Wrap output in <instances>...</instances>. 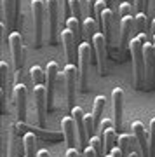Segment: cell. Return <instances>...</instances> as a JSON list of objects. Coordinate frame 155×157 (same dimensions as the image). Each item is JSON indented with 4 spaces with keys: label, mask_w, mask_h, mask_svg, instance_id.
Segmentation results:
<instances>
[{
    "label": "cell",
    "mask_w": 155,
    "mask_h": 157,
    "mask_svg": "<svg viewBox=\"0 0 155 157\" xmlns=\"http://www.w3.org/2000/svg\"><path fill=\"white\" fill-rule=\"evenodd\" d=\"M89 147L94 148L98 157H105L103 155V152H105V143H103V140H101L100 136H93V138L89 140Z\"/></svg>",
    "instance_id": "4316f807"
},
{
    "label": "cell",
    "mask_w": 155,
    "mask_h": 157,
    "mask_svg": "<svg viewBox=\"0 0 155 157\" xmlns=\"http://www.w3.org/2000/svg\"><path fill=\"white\" fill-rule=\"evenodd\" d=\"M66 30H70L75 37H77V40H80V37H82V25H80V21H78L77 17L70 16L66 19Z\"/></svg>",
    "instance_id": "d4e9b609"
},
{
    "label": "cell",
    "mask_w": 155,
    "mask_h": 157,
    "mask_svg": "<svg viewBox=\"0 0 155 157\" xmlns=\"http://www.w3.org/2000/svg\"><path fill=\"white\" fill-rule=\"evenodd\" d=\"M94 129H96V124H94V117L93 115H85V131H87V136H89V140L93 138V133H94Z\"/></svg>",
    "instance_id": "d6a6232c"
},
{
    "label": "cell",
    "mask_w": 155,
    "mask_h": 157,
    "mask_svg": "<svg viewBox=\"0 0 155 157\" xmlns=\"http://www.w3.org/2000/svg\"><path fill=\"white\" fill-rule=\"evenodd\" d=\"M131 129H133L134 138H136V141H138L139 148H141V152H143V157H150V141H148V136H146V133H145L143 122L134 121V122L131 124Z\"/></svg>",
    "instance_id": "9a60e30c"
},
{
    "label": "cell",
    "mask_w": 155,
    "mask_h": 157,
    "mask_svg": "<svg viewBox=\"0 0 155 157\" xmlns=\"http://www.w3.org/2000/svg\"><path fill=\"white\" fill-rule=\"evenodd\" d=\"M26 86L23 82H16L14 86V103H16V110H17V121L19 122H25L26 119Z\"/></svg>",
    "instance_id": "30bf717a"
},
{
    "label": "cell",
    "mask_w": 155,
    "mask_h": 157,
    "mask_svg": "<svg viewBox=\"0 0 155 157\" xmlns=\"http://www.w3.org/2000/svg\"><path fill=\"white\" fill-rule=\"evenodd\" d=\"M61 39V44L65 45V52H66V58H68V63L70 65H73V61H75V54L78 56V47L75 45V42H77V37L70 32V30H63L59 35Z\"/></svg>",
    "instance_id": "5bb4252c"
},
{
    "label": "cell",
    "mask_w": 155,
    "mask_h": 157,
    "mask_svg": "<svg viewBox=\"0 0 155 157\" xmlns=\"http://www.w3.org/2000/svg\"><path fill=\"white\" fill-rule=\"evenodd\" d=\"M105 2H106V4H112V0H105Z\"/></svg>",
    "instance_id": "ee69618b"
},
{
    "label": "cell",
    "mask_w": 155,
    "mask_h": 157,
    "mask_svg": "<svg viewBox=\"0 0 155 157\" xmlns=\"http://www.w3.org/2000/svg\"><path fill=\"white\" fill-rule=\"evenodd\" d=\"M16 6H17V12L21 14V0H16Z\"/></svg>",
    "instance_id": "60d3db41"
},
{
    "label": "cell",
    "mask_w": 155,
    "mask_h": 157,
    "mask_svg": "<svg viewBox=\"0 0 155 157\" xmlns=\"http://www.w3.org/2000/svg\"><path fill=\"white\" fill-rule=\"evenodd\" d=\"M9 45H11V54H12V63H14V68H16V73H17V82H19V78H21V72H23V35L21 32H12L9 35Z\"/></svg>",
    "instance_id": "277c9868"
},
{
    "label": "cell",
    "mask_w": 155,
    "mask_h": 157,
    "mask_svg": "<svg viewBox=\"0 0 155 157\" xmlns=\"http://www.w3.org/2000/svg\"><path fill=\"white\" fill-rule=\"evenodd\" d=\"M33 101L37 107L39 126L45 128V108H47V87L45 86H35L33 87Z\"/></svg>",
    "instance_id": "9c48e42d"
},
{
    "label": "cell",
    "mask_w": 155,
    "mask_h": 157,
    "mask_svg": "<svg viewBox=\"0 0 155 157\" xmlns=\"http://www.w3.org/2000/svg\"><path fill=\"white\" fill-rule=\"evenodd\" d=\"M138 39L141 40V44H146L148 39H146V33H138Z\"/></svg>",
    "instance_id": "74e56055"
},
{
    "label": "cell",
    "mask_w": 155,
    "mask_h": 157,
    "mask_svg": "<svg viewBox=\"0 0 155 157\" xmlns=\"http://www.w3.org/2000/svg\"><path fill=\"white\" fill-rule=\"evenodd\" d=\"M110 128H115V122H113V121H110V119H103V121H101V124H100V128H98V131H100V138L105 135Z\"/></svg>",
    "instance_id": "1f68e13d"
},
{
    "label": "cell",
    "mask_w": 155,
    "mask_h": 157,
    "mask_svg": "<svg viewBox=\"0 0 155 157\" xmlns=\"http://www.w3.org/2000/svg\"><path fill=\"white\" fill-rule=\"evenodd\" d=\"M134 21H136V30H138V33H146L145 30H146V14L145 12H138L136 16H134Z\"/></svg>",
    "instance_id": "83f0119b"
},
{
    "label": "cell",
    "mask_w": 155,
    "mask_h": 157,
    "mask_svg": "<svg viewBox=\"0 0 155 157\" xmlns=\"http://www.w3.org/2000/svg\"><path fill=\"white\" fill-rule=\"evenodd\" d=\"M93 47L96 51V59H98V68H100V73L105 75L106 73V45H108V40H106L105 33H98L93 37Z\"/></svg>",
    "instance_id": "ba28073f"
},
{
    "label": "cell",
    "mask_w": 155,
    "mask_h": 157,
    "mask_svg": "<svg viewBox=\"0 0 155 157\" xmlns=\"http://www.w3.org/2000/svg\"><path fill=\"white\" fill-rule=\"evenodd\" d=\"M47 9H45V0H32V16H33V44L35 47L42 45V37H44V16Z\"/></svg>",
    "instance_id": "7a4b0ae2"
},
{
    "label": "cell",
    "mask_w": 155,
    "mask_h": 157,
    "mask_svg": "<svg viewBox=\"0 0 155 157\" xmlns=\"http://www.w3.org/2000/svg\"><path fill=\"white\" fill-rule=\"evenodd\" d=\"M37 157H49V152L47 150H40L39 154H37Z\"/></svg>",
    "instance_id": "ab89813d"
},
{
    "label": "cell",
    "mask_w": 155,
    "mask_h": 157,
    "mask_svg": "<svg viewBox=\"0 0 155 157\" xmlns=\"http://www.w3.org/2000/svg\"><path fill=\"white\" fill-rule=\"evenodd\" d=\"M134 136H129V135H120L119 136V141H117V147L120 148L122 152V157H127L129 155V150H131V145L134 143Z\"/></svg>",
    "instance_id": "cb8c5ba5"
},
{
    "label": "cell",
    "mask_w": 155,
    "mask_h": 157,
    "mask_svg": "<svg viewBox=\"0 0 155 157\" xmlns=\"http://www.w3.org/2000/svg\"><path fill=\"white\" fill-rule=\"evenodd\" d=\"M66 157H80V154H78L77 148H68V150H66Z\"/></svg>",
    "instance_id": "8d00e7d4"
},
{
    "label": "cell",
    "mask_w": 155,
    "mask_h": 157,
    "mask_svg": "<svg viewBox=\"0 0 155 157\" xmlns=\"http://www.w3.org/2000/svg\"><path fill=\"white\" fill-rule=\"evenodd\" d=\"M58 73H59V68H58V63L56 61H49L47 67H45V80H47V110H52L54 108V86L56 80H58Z\"/></svg>",
    "instance_id": "8992f818"
},
{
    "label": "cell",
    "mask_w": 155,
    "mask_h": 157,
    "mask_svg": "<svg viewBox=\"0 0 155 157\" xmlns=\"http://www.w3.org/2000/svg\"><path fill=\"white\" fill-rule=\"evenodd\" d=\"M119 14H120V17L133 16V9H131V4H127V2H122L120 6H119Z\"/></svg>",
    "instance_id": "836d02e7"
},
{
    "label": "cell",
    "mask_w": 155,
    "mask_h": 157,
    "mask_svg": "<svg viewBox=\"0 0 155 157\" xmlns=\"http://www.w3.org/2000/svg\"><path fill=\"white\" fill-rule=\"evenodd\" d=\"M73 119H75V126H77V133H78V143L80 147L87 148V131H85V113L80 107L72 108V113H70Z\"/></svg>",
    "instance_id": "4fadbf2b"
},
{
    "label": "cell",
    "mask_w": 155,
    "mask_h": 157,
    "mask_svg": "<svg viewBox=\"0 0 155 157\" xmlns=\"http://www.w3.org/2000/svg\"><path fill=\"white\" fill-rule=\"evenodd\" d=\"M112 25H113V12L110 11V9H105V12H103V16H101V30H103V33H105L106 40L110 42L112 39Z\"/></svg>",
    "instance_id": "d6986e66"
},
{
    "label": "cell",
    "mask_w": 155,
    "mask_h": 157,
    "mask_svg": "<svg viewBox=\"0 0 155 157\" xmlns=\"http://www.w3.org/2000/svg\"><path fill=\"white\" fill-rule=\"evenodd\" d=\"M134 28H136V21H134V16H127V17H122L120 21V47L122 49H126L129 45V42L134 39V37H131V33L134 32Z\"/></svg>",
    "instance_id": "2e32d148"
},
{
    "label": "cell",
    "mask_w": 155,
    "mask_h": 157,
    "mask_svg": "<svg viewBox=\"0 0 155 157\" xmlns=\"http://www.w3.org/2000/svg\"><path fill=\"white\" fill-rule=\"evenodd\" d=\"M98 26H100V23L96 21V17H85L82 23V33L84 37L87 40H93V37H94L96 33H98Z\"/></svg>",
    "instance_id": "ac0fdd59"
},
{
    "label": "cell",
    "mask_w": 155,
    "mask_h": 157,
    "mask_svg": "<svg viewBox=\"0 0 155 157\" xmlns=\"http://www.w3.org/2000/svg\"><path fill=\"white\" fill-rule=\"evenodd\" d=\"M84 157H98V154H96L94 148L87 147V148H84Z\"/></svg>",
    "instance_id": "d590c367"
},
{
    "label": "cell",
    "mask_w": 155,
    "mask_h": 157,
    "mask_svg": "<svg viewBox=\"0 0 155 157\" xmlns=\"http://www.w3.org/2000/svg\"><path fill=\"white\" fill-rule=\"evenodd\" d=\"M150 157H155V117L150 121Z\"/></svg>",
    "instance_id": "4dcf8cb0"
},
{
    "label": "cell",
    "mask_w": 155,
    "mask_h": 157,
    "mask_svg": "<svg viewBox=\"0 0 155 157\" xmlns=\"http://www.w3.org/2000/svg\"><path fill=\"white\" fill-rule=\"evenodd\" d=\"M63 6H65V14L70 12V0H63Z\"/></svg>",
    "instance_id": "f35d334b"
},
{
    "label": "cell",
    "mask_w": 155,
    "mask_h": 157,
    "mask_svg": "<svg viewBox=\"0 0 155 157\" xmlns=\"http://www.w3.org/2000/svg\"><path fill=\"white\" fill-rule=\"evenodd\" d=\"M2 2V16H4V23L7 25V28H14V21H16L17 14V6L16 0H0Z\"/></svg>",
    "instance_id": "e0dca14e"
},
{
    "label": "cell",
    "mask_w": 155,
    "mask_h": 157,
    "mask_svg": "<svg viewBox=\"0 0 155 157\" xmlns=\"http://www.w3.org/2000/svg\"><path fill=\"white\" fill-rule=\"evenodd\" d=\"M101 140H103V143H105V150L110 154L113 148H115V141H119V138H117V131L115 128H110L108 131H106L105 135L101 136Z\"/></svg>",
    "instance_id": "603a6c76"
},
{
    "label": "cell",
    "mask_w": 155,
    "mask_h": 157,
    "mask_svg": "<svg viewBox=\"0 0 155 157\" xmlns=\"http://www.w3.org/2000/svg\"><path fill=\"white\" fill-rule=\"evenodd\" d=\"M112 103H113V122L115 129H122V119H124V91L120 87H115L112 91Z\"/></svg>",
    "instance_id": "8fae6325"
},
{
    "label": "cell",
    "mask_w": 155,
    "mask_h": 157,
    "mask_svg": "<svg viewBox=\"0 0 155 157\" xmlns=\"http://www.w3.org/2000/svg\"><path fill=\"white\" fill-rule=\"evenodd\" d=\"M89 65H91V45L89 42L78 44V82L80 89L87 91V80H89Z\"/></svg>",
    "instance_id": "3957f363"
},
{
    "label": "cell",
    "mask_w": 155,
    "mask_h": 157,
    "mask_svg": "<svg viewBox=\"0 0 155 157\" xmlns=\"http://www.w3.org/2000/svg\"><path fill=\"white\" fill-rule=\"evenodd\" d=\"M105 157H113V155H112V154H106V155Z\"/></svg>",
    "instance_id": "7bdbcfd3"
},
{
    "label": "cell",
    "mask_w": 155,
    "mask_h": 157,
    "mask_svg": "<svg viewBox=\"0 0 155 157\" xmlns=\"http://www.w3.org/2000/svg\"><path fill=\"white\" fill-rule=\"evenodd\" d=\"M152 33L155 35V19H153V21H152Z\"/></svg>",
    "instance_id": "b9f144b4"
},
{
    "label": "cell",
    "mask_w": 155,
    "mask_h": 157,
    "mask_svg": "<svg viewBox=\"0 0 155 157\" xmlns=\"http://www.w3.org/2000/svg\"><path fill=\"white\" fill-rule=\"evenodd\" d=\"M103 110H105V96H96L94 107H93V117H94L96 128H100L101 121H103Z\"/></svg>",
    "instance_id": "7402d4cb"
},
{
    "label": "cell",
    "mask_w": 155,
    "mask_h": 157,
    "mask_svg": "<svg viewBox=\"0 0 155 157\" xmlns=\"http://www.w3.org/2000/svg\"><path fill=\"white\" fill-rule=\"evenodd\" d=\"M70 14L80 19L82 16V0H70Z\"/></svg>",
    "instance_id": "f1b7e54d"
},
{
    "label": "cell",
    "mask_w": 155,
    "mask_h": 157,
    "mask_svg": "<svg viewBox=\"0 0 155 157\" xmlns=\"http://www.w3.org/2000/svg\"><path fill=\"white\" fill-rule=\"evenodd\" d=\"M65 84H66V96H68V107L75 108V94H77V82H78V70L75 65L68 63L63 70Z\"/></svg>",
    "instance_id": "5b68a950"
},
{
    "label": "cell",
    "mask_w": 155,
    "mask_h": 157,
    "mask_svg": "<svg viewBox=\"0 0 155 157\" xmlns=\"http://www.w3.org/2000/svg\"><path fill=\"white\" fill-rule=\"evenodd\" d=\"M30 77H32V82H33L35 86H44L45 70H42L40 67H32L30 68Z\"/></svg>",
    "instance_id": "484cf974"
},
{
    "label": "cell",
    "mask_w": 155,
    "mask_h": 157,
    "mask_svg": "<svg viewBox=\"0 0 155 157\" xmlns=\"http://www.w3.org/2000/svg\"><path fill=\"white\" fill-rule=\"evenodd\" d=\"M23 145H25L26 157H37V136L33 133H26L23 136Z\"/></svg>",
    "instance_id": "ffe728a7"
},
{
    "label": "cell",
    "mask_w": 155,
    "mask_h": 157,
    "mask_svg": "<svg viewBox=\"0 0 155 157\" xmlns=\"http://www.w3.org/2000/svg\"><path fill=\"white\" fill-rule=\"evenodd\" d=\"M131 49V58H133V68H134V86L139 89L145 84V52H143V44L138 37H134L129 42Z\"/></svg>",
    "instance_id": "6da1fadb"
},
{
    "label": "cell",
    "mask_w": 155,
    "mask_h": 157,
    "mask_svg": "<svg viewBox=\"0 0 155 157\" xmlns=\"http://www.w3.org/2000/svg\"><path fill=\"white\" fill-rule=\"evenodd\" d=\"M47 19H49V42L56 44L58 40V17H59V0H45Z\"/></svg>",
    "instance_id": "52a82bcc"
},
{
    "label": "cell",
    "mask_w": 155,
    "mask_h": 157,
    "mask_svg": "<svg viewBox=\"0 0 155 157\" xmlns=\"http://www.w3.org/2000/svg\"><path fill=\"white\" fill-rule=\"evenodd\" d=\"M134 4H136L138 12H145L146 14V11H148V0H134Z\"/></svg>",
    "instance_id": "e575fe53"
},
{
    "label": "cell",
    "mask_w": 155,
    "mask_h": 157,
    "mask_svg": "<svg viewBox=\"0 0 155 157\" xmlns=\"http://www.w3.org/2000/svg\"><path fill=\"white\" fill-rule=\"evenodd\" d=\"M61 129H63V135L65 140L68 143V148H77V141H78V133H77V126H75V119L72 115L61 119Z\"/></svg>",
    "instance_id": "7c38bea8"
},
{
    "label": "cell",
    "mask_w": 155,
    "mask_h": 157,
    "mask_svg": "<svg viewBox=\"0 0 155 157\" xmlns=\"http://www.w3.org/2000/svg\"><path fill=\"white\" fill-rule=\"evenodd\" d=\"M0 73H2V89H6L9 82V73H11V68L6 61H0Z\"/></svg>",
    "instance_id": "f546056e"
},
{
    "label": "cell",
    "mask_w": 155,
    "mask_h": 157,
    "mask_svg": "<svg viewBox=\"0 0 155 157\" xmlns=\"http://www.w3.org/2000/svg\"><path fill=\"white\" fill-rule=\"evenodd\" d=\"M7 157H19V140L16 135V124H12L9 129V155Z\"/></svg>",
    "instance_id": "44dd1931"
}]
</instances>
